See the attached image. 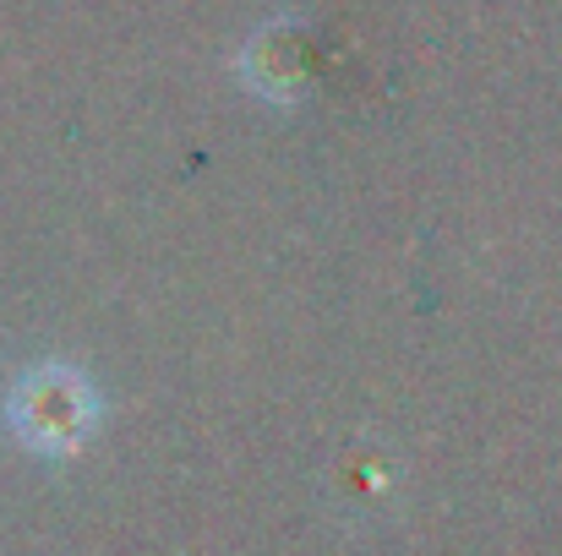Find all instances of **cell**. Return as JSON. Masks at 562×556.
Masks as SVG:
<instances>
[{
    "label": "cell",
    "instance_id": "obj_1",
    "mask_svg": "<svg viewBox=\"0 0 562 556\" xmlns=\"http://www.w3.org/2000/svg\"><path fill=\"white\" fill-rule=\"evenodd\" d=\"M88 415H93L88 387H82V376H71L66 366H38L11 387V425L38 453L77 447V436L88 431Z\"/></svg>",
    "mask_w": 562,
    "mask_h": 556
}]
</instances>
